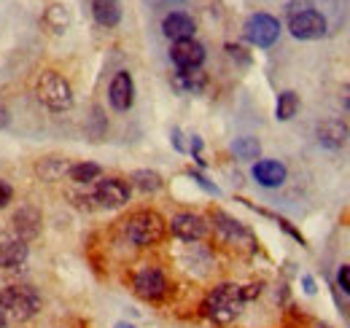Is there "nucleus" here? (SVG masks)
<instances>
[{"label":"nucleus","instance_id":"b1692460","mask_svg":"<svg viewBox=\"0 0 350 328\" xmlns=\"http://www.w3.org/2000/svg\"><path fill=\"white\" fill-rule=\"evenodd\" d=\"M62 172H68L65 159H54V156H49V159H44V162L38 164V175H41L44 180H54V178H59Z\"/></svg>","mask_w":350,"mask_h":328},{"label":"nucleus","instance_id":"4be33fe9","mask_svg":"<svg viewBox=\"0 0 350 328\" xmlns=\"http://www.w3.org/2000/svg\"><path fill=\"white\" fill-rule=\"evenodd\" d=\"M68 172H70V180H73V183H92V180L100 178V164H94V162L73 164Z\"/></svg>","mask_w":350,"mask_h":328},{"label":"nucleus","instance_id":"5701e85b","mask_svg":"<svg viewBox=\"0 0 350 328\" xmlns=\"http://www.w3.org/2000/svg\"><path fill=\"white\" fill-rule=\"evenodd\" d=\"M232 151H234L240 159H259L262 146H259V140H256V137H240V140H234Z\"/></svg>","mask_w":350,"mask_h":328},{"label":"nucleus","instance_id":"6ab92c4d","mask_svg":"<svg viewBox=\"0 0 350 328\" xmlns=\"http://www.w3.org/2000/svg\"><path fill=\"white\" fill-rule=\"evenodd\" d=\"M205 73L197 68V70H178L173 76V86L178 92H186V94H197V92H202L205 89Z\"/></svg>","mask_w":350,"mask_h":328},{"label":"nucleus","instance_id":"f03ea898","mask_svg":"<svg viewBox=\"0 0 350 328\" xmlns=\"http://www.w3.org/2000/svg\"><path fill=\"white\" fill-rule=\"evenodd\" d=\"M0 312L5 320L25 323L41 312V296L30 286H8L0 290Z\"/></svg>","mask_w":350,"mask_h":328},{"label":"nucleus","instance_id":"9d476101","mask_svg":"<svg viewBox=\"0 0 350 328\" xmlns=\"http://www.w3.org/2000/svg\"><path fill=\"white\" fill-rule=\"evenodd\" d=\"M170 229H173L175 237L183 240V243H200L208 234L205 218H200L194 213H178L173 221H170Z\"/></svg>","mask_w":350,"mask_h":328},{"label":"nucleus","instance_id":"c756f323","mask_svg":"<svg viewBox=\"0 0 350 328\" xmlns=\"http://www.w3.org/2000/svg\"><path fill=\"white\" fill-rule=\"evenodd\" d=\"M0 328H8V320H5V315L0 312Z\"/></svg>","mask_w":350,"mask_h":328},{"label":"nucleus","instance_id":"ddd939ff","mask_svg":"<svg viewBox=\"0 0 350 328\" xmlns=\"http://www.w3.org/2000/svg\"><path fill=\"white\" fill-rule=\"evenodd\" d=\"M108 100L116 111H130L132 102H135V83L127 70H119L113 76V81L108 86Z\"/></svg>","mask_w":350,"mask_h":328},{"label":"nucleus","instance_id":"a878e982","mask_svg":"<svg viewBox=\"0 0 350 328\" xmlns=\"http://www.w3.org/2000/svg\"><path fill=\"white\" fill-rule=\"evenodd\" d=\"M11 200H14V189L5 180H0V207H8Z\"/></svg>","mask_w":350,"mask_h":328},{"label":"nucleus","instance_id":"2eb2a0df","mask_svg":"<svg viewBox=\"0 0 350 328\" xmlns=\"http://www.w3.org/2000/svg\"><path fill=\"white\" fill-rule=\"evenodd\" d=\"M286 164L275 162V159H262V162L254 164V178H256V183L264 186V189H278V186H283V180H286Z\"/></svg>","mask_w":350,"mask_h":328},{"label":"nucleus","instance_id":"c85d7f7f","mask_svg":"<svg viewBox=\"0 0 350 328\" xmlns=\"http://www.w3.org/2000/svg\"><path fill=\"white\" fill-rule=\"evenodd\" d=\"M8 124V113H5V108L0 105V126H5Z\"/></svg>","mask_w":350,"mask_h":328},{"label":"nucleus","instance_id":"bb28decb","mask_svg":"<svg viewBox=\"0 0 350 328\" xmlns=\"http://www.w3.org/2000/svg\"><path fill=\"white\" fill-rule=\"evenodd\" d=\"M337 283H340V288H342L345 293H350V264H345V266H340V275H337Z\"/></svg>","mask_w":350,"mask_h":328},{"label":"nucleus","instance_id":"0eeeda50","mask_svg":"<svg viewBox=\"0 0 350 328\" xmlns=\"http://www.w3.org/2000/svg\"><path fill=\"white\" fill-rule=\"evenodd\" d=\"M92 200L100 207H108V210L124 207L130 202V183L122 178H103V180H97Z\"/></svg>","mask_w":350,"mask_h":328},{"label":"nucleus","instance_id":"f3484780","mask_svg":"<svg viewBox=\"0 0 350 328\" xmlns=\"http://www.w3.org/2000/svg\"><path fill=\"white\" fill-rule=\"evenodd\" d=\"M348 140V126L342 119H326V122L318 126V143L323 148H342Z\"/></svg>","mask_w":350,"mask_h":328},{"label":"nucleus","instance_id":"7ed1b4c3","mask_svg":"<svg viewBox=\"0 0 350 328\" xmlns=\"http://www.w3.org/2000/svg\"><path fill=\"white\" fill-rule=\"evenodd\" d=\"M167 232V223L159 213L154 210H137L135 215L127 218L124 223V234L130 240L132 245L137 247H148V245H157Z\"/></svg>","mask_w":350,"mask_h":328},{"label":"nucleus","instance_id":"412c9836","mask_svg":"<svg viewBox=\"0 0 350 328\" xmlns=\"http://www.w3.org/2000/svg\"><path fill=\"white\" fill-rule=\"evenodd\" d=\"M297 111H299V94H297V92H283V94L278 97L275 116H278L280 122H288V119L297 116Z\"/></svg>","mask_w":350,"mask_h":328},{"label":"nucleus","instance_id":"a211bd4d","mask_svg":"<svg viewBox=\"0 0 350 328\" xmlns=\"http://www.w3.org/2000/svg\"><path fill=\"white\" fill-rule=\"evenodd\" d=\"M92 14H94L97 25L116 27L119 19H122V5H119V0H94L92 3Z\"/></svg>","mask_w":350,"mask_h":328},{"label":"nucleus","instance_id":"aec40b11","mask_svg":"<svg viewBox=\"0 0 350 328\" xmlns=\"http://www.w3.org/2000/svg\"><path fill=\"white\" fill-rule=\"evenodd\" d=\"M132 183L143 194H154V191L162 189V175L154 172V169H137V172H132Z\"/></svg>","mask_w":350,"mask_h":328},{"label":"nucleus","instance_id":"9b49d317","mask_svg":"<svg viewBox=\"0 0 350 328\" xmlns=\"http://www.w3.org/2000/svg\"><path fill=\"white\" fill-rule=\"evenodd\" d=\"M14 226H11V232L22 240V243H30V240H36L38 234H41V210L33 205L22 207V210H16L14 213V221H11Z\"/></svg>","mask_w":350,"mask_h":328},{"label":"nucleus","instance_id":"1a4fd4ad","mask_svg":"<svg viewBox=\"0 0 350 328\" xmlns=\"http://www.w3.org/2000/svg\"><path fill=\"white\" fill-rule=\"evenodd\" d=\"M170 59L175 62L178 70H197L205 62V46L197 43L194 38L175 41L173 49H170Z\"/></svg>","mask_w":350,"mask_h":328},{"label":"nucleus","instance_id":"dca6fc26","mask_svg":"<svg viewBox=\"0 0 350 328\" xmlns=\"http://www.w3.org/2000/svg\"><path fill=\"white\" fill-rule=\"evenodd\" d=\"M162 30H165V36L170 38V41H186V38H194V30H197V25H194V19L191 16H186V14H180V11H175L170 16H165V22H162Z\"/></svg>","mask_w":350,"mask_h":328},{"label":"nucleus","instance_id":"6e6552de","mask_svg":"<svg viewBox=\"0 0 350 328\" xmlns=\"http://www.w3.org/2000/svg\"><path fill=\"white\" fill-rule=\"evenodd\" d=\"M280 36V22L269 14H254L248 22H245V38L254 43V46H272Z\"/></svg>","mask_w":350,"mask_h":328},{"label":"nucleus","instance_id":"393cba45","mask_svg":"<svg viewBox=\"0 0 350 328\" xmlns=\"http://www.w3.org/2000/svg\"><path fill=\"white\" fill-rule=\"evenodd\" d=\"M46 22H49L57 33H62V30L68 27V11H65V5H51L49 14H46Z\"/></svg>","mask_w":350,"mask_h":328},{"label":"nucleus","instance_id":"20e7f679","mask_svg":"<svg viewBox=\"0 0 350 328\" xmlns=\"http://www.w3.org/2000/svg\"><path fill=\"white\" fill-rule=\"evenodd\" d=\"M36 94L49 111H68L73 105V89L57 70H44L36 83Z\"/></svg>","mask_w":350,"mask_h":328},{"label":"nucleus","instance_id":"f257e3e1","mask_svg":"<svg viewBox=\"0 0 350 328\" xmlns=\"http://www.w3.org/2000/svg\"><path fill=\"white\" fill-rule=\"evenodd\" d=\"M243 304H245L243 286L221 283V286H216L211 293H208V299H205L202 310H205V315H208L213 323L226 326V323H232V320L243 312Z\"/></svg>","mask_w":350,"mask_h":328},{"label":"nucleus","instance_id":"f8f14e48","mask_svg":"<svg viewBox=\"0 0 350 328\" xmlns=\"http://www.w3.org/2000/svg\"><path fill=\"white\" fill-rule=\"evenodd\" d=\"M27 261V243L14 232H0V269H16Z\"/></svg>","mask_w":350,"mask_h":328},{"label":"nucleus","instance_id":"cd10ccee","mask_svg":"<svg viewBox=\"0 0 350 328\" xmlns=\"http://www.w3.org/2000/svg\"><path fill=\"white\" fill-rule=\"evenodd\" d=\"M340 102H342V108L350 113V83L348 86H342V92H340Z\"/></svg>","mask_w":350,"mask_h":328},{"label":"nucleus","instance_id":"4468645a","mask_svg":"<svg viewBox=\"0 0 350 328\" xmlns=\"http://www.w3.org/2000/svg\"><path fill=\"white\" fill-rule=\"evenodd\" d=\"M213 221H216L219 232L229 240V243H234V245H254V234H251L240 221L229 218V215H226V213H221V210L213 213Z\"/></svg>","mask_w":350,"mask_h":328},{"label":"nucleus","instance_id":"39448f33","mask_svg":"<svg viewBox=\"0 0 350 328\" xmlns=\"http://www.w3.org/2000/svg\"><path fill=\"white\" fill-rule=\"evenodd\" d=\"M288 30L299 41H315V38H323L326 36V19H323L321 11L302 8V11H294L288 16Z\"/></svg>","mask_w":350,"mask_h":328},{"label":"nucleus","instance_id":"7c9ffc66","mask_svg":"<svg viewBox=\"0 0 350 328\" xmlns=\"http://www.w3.org/2000/svg\"><path fill=\"white\" fill-rule=\"evenodd\" d=\"M116 328H135V326H127V323H119Z\"/></svg>","mask_w":350,"mask_h":328},{"label":"nucleus","instance_id":"423d86ee","mask_svg":"<svg viewBox=\"0 0 350 328\" xmlns=\"http://www.w3.org/2000/svg\"><path fill=\"white\" fill-rule=\"evenodd\" d=\"M132 288H135V293H137L140 299H146V301H159V299H165V293H167L170 286H167V277H165L162 269H157V266H143V269L135 272Z\"/></svg>","mask_w":350,"mask_h":328}]
</instances>
